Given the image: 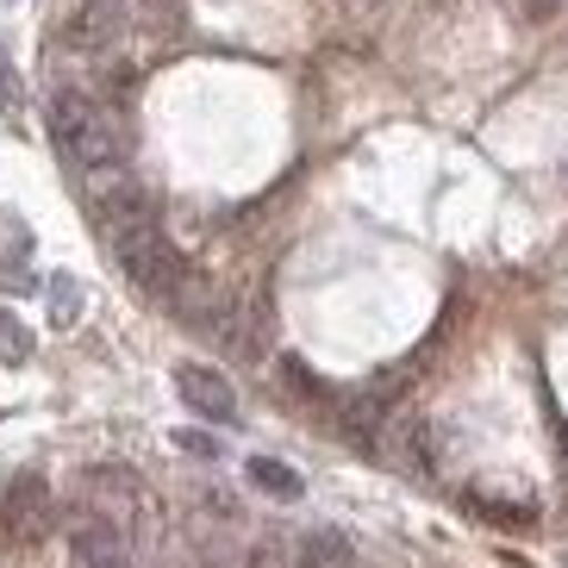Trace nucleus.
<instances>
[{"label":"nucleus","instance_id":"f257e3e1","mask_svg":"<svg viewBox=\"0 0 568 568\" xmlns=\"http://www.w3.org/2000/svg\"><path fill=\"white\" fill-rule=\"evenodd\" d=\"M51 144L88 182L125 169V156H132V132H125L119 106L101 101V94H88V88H57L51 94Z\"/></svg>","mask_w":568,"mask_h":568},{"label":"nucleus","instance_id":"f03ea898","mask_svg":"<svg viewBox=\"0 0 568 568\" xmlns=\"http://www.w3.org/2000/svg\"><path fill=\"white\" fill-rule=\"evenodd\" d=\"M82 506H88V513H101V518H113L119 531H125L132 562H151V556L163 550L169 506H163V494H156L138 468H125V463L88 468V475H82Z\"/></svg>","mask_w":568,"mask_h":568},{"label":"nucleus","instance_id":"7ed1b4c3","mask_svg":"<svg viewBox=\"0 0 568 568\" xmlns=\"http://www.w3.org/2000/svg\"><path fill=\"white\" fill-rule=\"evenodd\" d=\"M113 263L125 268V282L144 287V294H156V301H169V287L182 282V268H187L182 256H175V244L156 232V219L119 225L113 232Z\"/></svg>","mask_w":568,"mask_h":568},{"label":"nucleus","instance_id":"20e7f679","mask_svg":"<svg viewBox=\"0 0 568 568\" xmlns=\"http://www.w3.org/2000/svg\"><path fill=\"white\" fill-rule=\"evenodd\" d=\"M0 531H7V544L13 550H38L44 537L57 531V494L44 475H13L7 481V494H0Z\"/></svg>","mask_w":568,"mask_h":568},{"label":"nucleus","instance_id":"39448f33","mask_svg":"<svg viewBox=\"0 0 568 568\" xmlns=\"http://www.w3.org/2000/svg\"><path fill=\"white\" fill-rule=\"evenodd\" d=\"M213 344L225 356H263V344H268V287L263 282H244V287H232L225 294V313H219V325H213Z\"/></svg>","mask_w":568,"mask_h":568},{"label":"nucleus","instance_id":"423d86ee","mask_svg":"<svg viewBox=\"0 0 568 568\" xmlns=\"http://www.w3.org/2000/svg\"><path fill=\"white\" fill-rule=\"evenodd\" d=\"M69 562L75 568H132V544H125V531H119L113 518L82 506V513L69 518Z\"/></svg>","mask_w":568,"mask_h":568},{"label":"nucleus","instance_id":"0eeeda50","mask_svg":"<svg viewBox=\"0 0 568 568\" xmlns=\"http://www.w3.org/2000/svg\"><path fill=\"white\" fill-rule=\"evenodd\" d=\"M175 394H182L187 413L213 418V425H232L237 418V387H232V375L213 368V363H182L175 368Z\"/></svg>","mask_w":568,"mask_h":568},{"label":"nucleus","instance_id":"6e6552de","mask_svg":"<svg viewBox=\"0 0 568 568\" xmlns=\"http://www.w3.org/2000/svg\"><path fill=\"white\" fill-rule=\"evenodd\" d=\"M132 7L138 0H82L75 13H69V44L88 57L113 51L119 38H125V26H132Z\"/></svg>","mask_w":568,"mask_h":568},{"label":"nucleus","instance_id":"1a4fd4ad","mask_svg":"<svg viewBox=\"0 0 568 568\" xmlns=\"http://www.w3.org/2000/svg\"><path fill=\"white\" fill-rule=\"evenodd\" d=\"M113 187H94V213H101L106 232H119V225H138V219H156V201H151V187H138L132 175H106Z\"/></svg>","mask_w":568,"mask_h":568},{"label":"nucleus","instance_id":"9d476101","mask_svg":"<svg viewBox=\"0 0 568 568\" xmlns=\"http://www.w3.org/2000/svg\"><path fill=\"white\" fill-rule=\"evenodd\" d=\"M387 450L400 456V468H413V475H432V468H437V432L425 425V418H394Z\"/></svg>","mask_w":568,"mask_h":568},{"label":"nucleus","instance_id":"9b49d317","mask_svg":"<svg viewBox=\"0 0 568 568\" xmlns=\"http://www.w3.org/2000/svg\"><path fill=\"white\" fill-rule=\"evenodd\" d=\"M294 568H356V550L351 537L332 531V525H318V531L301 537V550H294Z\"/></svg>","mask_w":568,"mask_h":568},{"label":"nucleus","instance_id":"f8f14e48","mask_svg":"<svg viewBox=\"0 0 568 568\" xmlns=\"http://www.w3.org/2000/svg\"><path fill=\"white\" fill-rule=\"evenodd\" d=\"M251 487H263V494H275V500H301L306 494V481L287 463H275V456H251Z\"/></svg>","mask_w":568,"mask_h":568},{"label":"nucleus","instance_id":"ddd939ff","mask_svg":"<svg viewBox=\"0 0 568 568\" xmlns=\"http://www.w3.org/2000/svg\"><path fill=\"white\" fill-rule=\"evenodd\" d=\"M275 382H282L294 400H306V406H325V400H332V387L318 382V375L301 363V356H282V363H275Z\"/></svg>","mask_w":568,"mask_h":568},{"label":"nucleus","instance_id":"4468645a","mask_svg":"<svg viewBox=\"0 0 568 568\" xmlns=\"http://www.w3.org/2000/svg\"><path fill=\"white\" fill-rule=\"evenodd\" d=\"M232 568H294V550H287L275 531H263V537H251V544H244V556H237Z\"/></svg>","mask_w":568,"mask_h":568},{"label":"nucleus","instance_id":"2eb2a0df","mask_svg":"<svg viewBox=\"0 0 568 568\" xmlns=\"http://www.w3.org/2000/svg\"><path fill=\"white\" fill-rule=\"evenodd\" d=\"M468 513L494 518V525H531V500H494V494H468Z\"/></svg>","mask_w":568,"mask_h":568},{"label":"nucleus","instance_id":"dca6fc26","mask_svg":"<svg viewBox=\"0 0 568 568\" xmlns=\"http://www.w3.org/2000/svg\"><path fill=\"white\" fill-rule=\"evenodd\" d=\"M26 356H32V332L0 306V363H26Z\"/></svg>","mask_w":568,"mask_h":568},{"label":"nucleus","instance_id":"f3484780","mask_svg":"<svg viewBox=\"0 0 568 568\" xmlns=\"http://www.w3.org/2000/svg\"><path fill=\"white\" fill-rule=\"evenodd\" d=\"M500 7H506L513 19H525V26H544V19L556 13V0H500Z\"/></svg>","mask_w":568,"mask_h":568},{"label":"nucleus","instance_id":"a211bd4d","mask_svg":"<svg viewBox=\"0 0 568 568\" xmlns=\"http://www.w3.org/2000/svg\"><path fill=\"white\" fill-rule=\"evenodd\" d=\"M175 444H182V450H194V456H213V444H206V437H194V432H182Z\"/></svg>","mask_w":568,"mask_h":568},{"label":"nucleus","instance_id":"6ab92c4d","mask_svg":"<svg viewBox=\"0 0 568 568\" xmlns=\"http://www.w3.org/2000/svg\"><path fill=\"white\" fill-rule=\"evenodd\" d=\"M7 75H13V69L0 63V106H13V82H7Z\"/></svg>","mask_w":568,"mask_h":568},{"label":"nucleus","instance_id":"aec40b11","mask_svg":"<svg viewBox=\"0 0 568 568\" xmlns=\"http://www.w3.org/2000/svg\"><path fill=\"white\" fill-rule=\"evenodd\" d=\"M356 7H375V0H356Z\"/></svg>","mask_w":568,"mask_h":568},{"label":"nucleus","instance_id":"412c9836","mask_svg":"<svg viewBox=\"0 0 568 568\" xmlns=\"http://www.w3.org/2000/svg\"><path fill=\"white\" fill-rule=\"evenodd\" d=\"M437 7H444V0H437Z\"/></svg>","mask_w":568,"mask_h":568}]
</instances>
